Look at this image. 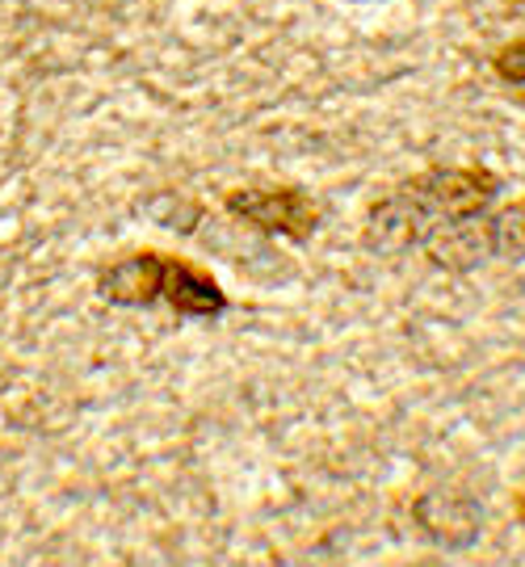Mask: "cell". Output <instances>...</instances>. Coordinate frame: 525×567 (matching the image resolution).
I'll return each mask as SVG.
<instances>
[{
  "label": "cell",
  "instance_id": "obj_1",
  "mask_svg": "<svg viewBox=\"0 0 525 567\" xmlns=\"http://www.w3.org/2000/svg\"><path fill=\"white\" fill-rule=\"evenodd\" d=\"M404 189L421 203L433 224L450 227L487 215V206L501 194V177L487 168H433V173L412 177Z\"/></svg>",
  "mask_w": 525,
  "mask_h": 567
},
{
  "label": "cell",
  "instance_id": "obj_2",
  "mask_svg": "<svg viewBox=\"0 0 525 567\" xmlns=\"http://www.w3.org/2000/svg\"><path fill=\"white\" fill-rule=\"evenodd\" d=\"M227 210L236 219H244V224H253L257 231H265V236H286V240L295 244H307L316 236V227H320L316 203L307 198L303 189H295V185L236 189V194H227Z\"/></svg>",
  "mask_w": 525,
  "mask_h": 567
},
{
  "label": "cell",
  "instance_id": "obj_3",
  "mask_svg": "<svg viewBox=\"0 0 525 567\" xmlns=\"http://www.w3.org/2000/svg\"><path fill=\"white\" fill-rule=\"evenodd\" d=\"M433 231H437V224L424 215L421 203L400 185L395 194H387V198H379V203L370 206L366 227H362V244L374 257H387V261H391V257L412 252V248L429 240Z\"/></svg>",
  "mask_w": 525,
  "mask_h": 567
},
{
  "label": "cell",
  "instance_id": "obj_4",
  "mask_svg": "<svg viewBox=\"0 0 525 567\" xmlns=\"http://www.w3.org/2000/svg\"><path fill=\"white\" fill-rule=\"evenodd\" d=\"M416 526L445 550H466L484 529V505L459 487H429L412 505Z\"/></svg>",
  "mask_w": 525,
  "mask_h": 567
},
{
  "label": "cell",
  "instance_id": "obj_5",
  "mask_svg": "<svg viewBox=\"0 0 525 567\" xmlns=\"http://www.w3.org/2000/svg\"><path fill=\"white\" fill-rule=\"evenodd\" d=\"M164 265L168 257H156V252L122 257L97 278V295L114 307H156L164 295Z\"/></svg>",
  "mask_w": 525,
  "mask_h": 567
},
{
  "label": "cell",
  "instance_id": "obj_6",
  "mask_svg": "<svg viewBox=\"0 0 525 567\" xmlns=\"http://www.w3.org/2000/svg\"><path fill=\"white\" fill-rule=\"evenodd\" d=\"M161 303H168L177 316H185V320H219L223 311L231 307L227 295H223V286L215 282L210 274L177 261V257H168V265H164Z\"/></svg>",
  "mask_w": 525,
  "mask_h": 567
},
{
  "label": "cell",
  "instance_id": "obj_7",
  "mask_svg": "<svg viewBox=\"0 0 525 567\" xmlns=\"http://www.w3.org/2000/svg\"><path fill=\"white\" fill-rule=\"evenodd\" d=\"M487 248L492 257H505V261H525V198L508 203L496 215H484Z\"/></svg>",
  "mask_w": 525,
  "mask_h": 567
},
{
  "label": "cell",
  "instance_id": "obj_8",
  "mask_svg": "<svg viewBox=\"0 0 525 567\" xmlns=\"http://www.w3.org/2000/svg\"><path fill=\"white\" fill-rule=\"evenodd\" d=\"M496 76L505 84H525V39H517V42H508L505 51L496 55Z\"/></svg>",
  "mask_w": 525,
  "mask_h": 567
},
{
  "label": "cell",
  "instance_id": "obj_9",
  "mask_svg": "<svg viewBox=\"0 0 525 567\" xmlns=\"http://www.w3.org/2000/svg\"><path fill=\"white\" fill-rule=\"evenodd\" d=\"M522 522H525V496H522Z\"/></svg>",
  "mask_w": 525,
  "mask_h": 567
}]
</instances>
